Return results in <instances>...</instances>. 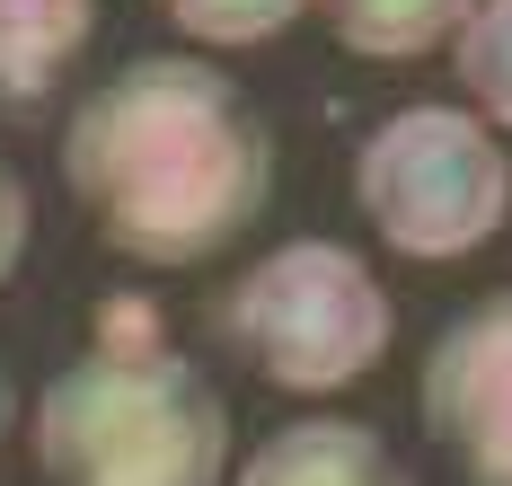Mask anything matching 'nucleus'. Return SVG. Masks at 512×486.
I'll list each match as a JSON object with an SVG mask.
<instances>
[{
	"instance_id": "obj_1",
	"label": "nucleus",
	"mask_w": 512,
	"mask_h": 486,
	"mask_svg": "<svg viewBox=\"0 0 512 486\" xmlns=\"http://www.w3.org/2000/svg\"><path fill=\"white\" fill-rule=\"evenodd\" d=\"M62 186L133 266H204L274 195V133L230 71L142 54L62 124Z\"/></svg>"
},
{
	"instance_id": "obj_2",
	"label": "nucleus",
	"mask_w": 512,
	"mask_h": 486,
	"mask_svg": "<svg viewBox=\"0 0 512 486\" xmlns=\"http://www.w3.org/2000/svg\"><path fill=\"white\" fill-rule=\"evenodd\" d=\"M27 442L45 486H221L230 407L142 292H106L89 354L45 380Z\"/></svg>"
},
{
	"instance_id": "obj_3",
	"label": "nucleus",
	"mask_w": 512,
	"mask_h": 486,
	"mask_svg": "<svg viewBox=\"0 0 512 486\" xmlns=\"http://www.w3.org/2000/svg\"><path fill=\"white\" fill-rule=\"evenodd\" d=\"M204 319H212V345L239 354L265 389L327 398V389H354V380L389 354L398 310H389L380 274L362 266L354 248H336V239H292V248L256 257Z\"/></svg>"
},
{
	"instance_id": "obj_4",
	"label": "nucleus",
	"mask_w": 512,
	"mask_h": 486,
	"mask_svg": "<svg viewBox=\"0 0 512 486\" xmlns=\"http://www.w3.org/2000/svg\"><path fill=\"white\" fill-rule=\"evenodd\" d=\"M354 204L398 257L460 266L512 221V160L468 107H398L362 133Z\"/></svg>"
},
{
	"instance_id": "obj_5",
	"label": "nucleus",
	"mask_w": 512,
	"mask_h": 486,
	"mask_svg": "<svg viewBox=\"0 0 512 486\" xmlns=\"http://www.w3.org/2000/svg\"><path fill=\"white\" fill-rule=\"evenodd\" d=\"M415 407L433 451L468 486H512V283L468 301L460 319L433 336Z\"/></svg>"
},
{
	"instance_id": "obj_6",
	"label": "nucleus",
	"mask_w": 512,
	"mask_h": 486,
	"mask_svg": "<svg viewBox=\"0 0 512 486\" xmlns=\"http://www.w3.org/2000/svg\"><path fill=\"white\" fill-rule=\"evenodd\" d=\"M230 486H415V478L398 469V451L371 425H354V416H301V425L265 433L239 460Z\"/></svg>"
},
{
	"instance_id": "obj_7",
	"label": "nucleus",
	"mask_w": 512,
	"mask_h": 486,
	"mask_svg": "<svg viewBox=\"0 0 512 486\" xmlns=\"http://www.w3.org/2000/svg\"><path fill=\"white\" fill-rule=\"evenodd\" d=\"M98 36V0H0V115H45Z\"/></svg>"
},
{
	"instance_id": "obj_8",
	"label": "nucleus",
	"mask_w": 512,
	"mask_h": 486,
	"mask_svg": "<svg viewBox=\"0 0 512 486\" xmlns=\"http://www.w3.org/2000/svg\"><path fill=\"white\" fill-rule=\"evenodd\" d=\"M336 45L362 62H415V54H442L460 36V18L477 0H318Z\"/></svg>"
},
{
	"instance_id": "obj_9",
	"label": "nucleus",
	"mask_w": 512,
	"mask_h": 486,
	"mask_svg": "<svg viewBox=\"0 0 512 486\" xmlns=\"http://www.w3.org/2000/svg\"><path fill=\"white\" fill-rule=\"evenodd\" d=\"M442 54L460 71L477 124H486V133H512V0H477Z\"/></svg>"
},
{
	"instance_id": "obj_10",
	"label": "nucleus",
	"mask_w": 512,
	"mask_h": 486,
	"mask_svg": "<svg viewBox=\"0 0 512 486\" xmlns=\"http://www.w3.org/2000/svg\"><path fill=\"white\" fill-rule=\"evenodd\" d=\"M309 0H159L168 27H186L195 45H265L301 18Z\"/></svg>"
},
{
	"instance_id": "obj_11",
	"label": "nucleus",
	"mask_w": 512,
	"mask_h": 486,
	"mask_svg": "<svg viewBox=\"0 0 512 486\" xmlns=\"http://www.w3.org/2000/svg\"><path fill=\"white\" fill-rule=\"evenodd\" d=\"M18 257H27V186H18V168L0 160V283L18 274Z\"/></svg>"
},
{
	"instance_id": "obj_12",
	"label": "nucleus",
	"mask_w": 512,
	"mask_h": 486,
	"mask_svg": "<svg viewBox=\"0 0 512 486\" xmlns=\"http://www.w3.org/2000/svg\"><path fill=\"white\" fill-rule=\"evenodd\" d=\"M9 425H18V398H9V372H0V442H9Z\"/></svg>"
}]
</instances>
